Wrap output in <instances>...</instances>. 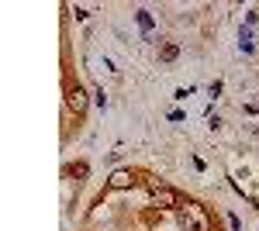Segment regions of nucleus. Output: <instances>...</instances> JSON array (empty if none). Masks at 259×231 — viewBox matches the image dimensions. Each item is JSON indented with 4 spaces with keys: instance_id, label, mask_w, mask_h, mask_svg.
I'll use <instances>...</instances> for the list:
<instances>
[{
    "instance_id": "f03ea898",
    "label": "nucleus",
    "mask_w": 259,
    "mask_h": 231,
    "mask_svg": "<svg viewBox=\"0 0 259 231\" xmlns=\"http://www.w3.org/2000/svg\"><path fill=\"white\" fill-rule=\"evenodd\" d=\"M152 200H156L159 207H180V194H176V190L159 186V183H152Z\"/></svg>"
},
{
    "instance_id": "39448f33",
    "label": "nucleus",
    "mask_w": 259,
    "mask_h": 231,
    "mask_svg": "<svg viewBox=\"0 0 259 231\" xmlns=\"http://www.w3.org/2000/svg\"><path fill=\"white\" fill-rule=\"evenodd\" d=\"M176 55H180V49H176L173 42H163V45H159V59H163V62H173Z\"/></svg>"
},
{
    "instance_id": "0eeeda50",
    "label": "nucleus",
    "mask_w": 259,
    "mask_h": 231,
    "mask_svg": "<svg viewBox=\"0 0 259 231\" xmlns=\"http://www.w3.org/2000/svg\"><path fill=\"white\" fill-rule=\"evenodd\" d=\"M228 221H232V231H242V224H239V217H235V214H232Z\"/></svg>"
},
{
    "instance_id": "423d86ee",
    "label": "nucleus",
    "mask_w": 259,
    "mask_h": 231,
    "mask_svg": "<svg viewBox=\"0 0 259 231\" xmlns=\"http://www.w3.org/2000/svg\"><path fill=\"white\" fill-rule=\"evenodd\" d=\"M135 18H138V24H142L145 31H152V14H149V11H138Z\"/></svg>"
},
{
    "instance_id": "f257e3e1",
    "label": "nucleus",
    "mask_w": 259,
    "mask_h": 231,
    "mask_svg": "<svg viewBox=\"0 0 259 231\" xmlns=\"http://www.w3.org/2000/svg\"><path fill=\"white\" fill-rule=\"evenodd\" d=\"M180 224H183V231H211V221H207L201 204H187L183 207L180 211Z\"/></svg>"
},
{
    "instance_id": "20e7f679",
    "label": "nucleus",
    "mask_w": 259,
    "mask_h": 231,
    "mask_svg": "<svg viewBox=\"0 0 259 231\" xmlns=\"http://www.w3.org/2000/svg\"><path fill=\"white\" fill-rule=\"evenodd\" d=\"M107 186H111V190H128V186H131V173H128V169H118L114 176L107 179Z\"/></svg>"
},
{
    "instance_id": "7ed1b4c3",
    "label": "nucleus",
    "mask_w": 259,
    "mask_h": 231,
    "mask_svg": "<svg viewBox=\"0 0 259 231\" xmlns=\"http://www.w3.org/2000/svg\"><path fill=\"white\" fill-rule=\"evenodd\" d=\"M69 107L76 110V114L87 107V90H83V87H69Z\"/></svg>"
}]
</instances>
